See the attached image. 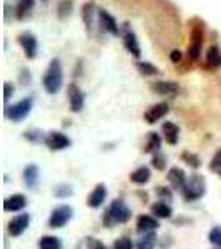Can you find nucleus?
<instances>
[{
	"instance_id": "f257e3e1",
	"label": "nucleus",
	"mask_w": 221,
	"mask_h": 249,
	"mask_svg": "<svg viewBox=\"0 0 221 249\" xmlns=\"http://www.w3.org/2000/svg\"><path fill=\"white\" fill-rule=\"evenodd\" d=\"M131 219V210L123 199H113L107 211L103 213V226L105 228H115L116 224H125Z\"/></svg>"
},
{
	"instance_id": "f03ea898",
	"label": "nucleus",
	"mask_w": 221,
	"mask_h": 249,
	"mask_svg": "<svg viewBox=\"0 0 221 249\" xmlns=\"http://www.w3.org/2000/svg\"><path fill=\"white\" fill-rule=\"evenodd\" d=\"M42 85L48 95H57L63 87V68L60 58H52L42 78Z\"/></svg>"
},
{
	"instance_id": "7ed1b4c3",
	"label": "nucleus",
	"mask_w": 221,
	"mask_h": 249,
	"mask_svg": "<svg viewBox=\"0 0 221 249\" xmlns=\"http://www.w3.org/2000/svg\"><path fill=\"white\" fill-rule=\"evenodd\" d=\"M182 195L184 198V201L193 203L202 199L206 195V181H204V176L202 175H191L186 178L182 190Z\"/></svg>"
},
{
	"instance_id": "20e7f679",
	"label": "nucleus",
	"mask_w": 221,
	"mask_h": 249,
	"mask_svg": "<svg viewBox=\"0 0 221 249\" xmlns=\"http://www.w3.org/2000/svg\"><path fill=\"white\" fill-rule=\"evenodd\" d=\"M32 108H34V98L27 96V98H22L20 102L14 103V105H5L3 115H5V118L10 120V122L20 123L30 115Z\"/></svg>"
},
{
	"instance_id": "39448f33",
	"label": "nucleus",
	"mask_w": 221,
	"mask_h": 249,
	"mask_svg": "<svg viewBox=\"0 0 221 249\" xmlns=\"http://www.w3.org/2000/svg\"><path fill=\"white\" fill-rule=\"evenodd\" d=\"M74 218V208L70 204H58L55 206L50 213V218H48V228L52 230H60L65 224L70 223V219Z\"/></svg>"
},
{
	"instance_id": "423d86ee",
	"label": "nucleus",
	"mask_w": 221,
	"mask_h": 249,
	"mask_svg": "<svg viewBox=\"0 0 221 249\" xmlns=\"http://www.w3.org/2000/svg\"><path fill=\"white\" fill-rule=\"evenodd\" d=\"M203 40H204L203 27L195 25V27H193V30H191L190 48H188V57H190L191 62H198V60H200L202 48H203Z\"/></svg>"
},
{
	"instance_id": "0eeeda50",
	"label": "nucleus",
	"mask_w": 221,
	"mask_h": 249,
	"mask_svg": "<svg viewBox=\"0 0 221 249\" xmlns=\"http://www.w3.org/2000/svg\"><path fill=\"white\" fill-rule=\"evenodd\" d=\"M30 226V214L29 213H22V214H17L14 216L9 224H7V232L12 236V238H18L22 236L23 232L29 230Z\"/></svg>"
},
{
	"instance_id": "6e6552de",
	"label": "nucleus",
	"mask_w": 221,
	"mask_h": 249,
	"mask_svg": "<svg viewBox=\"0 0 221 249\" xmlns=\"http://www.w3.org/2000/svg\"><path fill=\"white\" fill-rule=\"evenodd\" d=\"M17 42H18V45L22 47V50H23V53H25L27 58L34 60L35 57H37L38 40L34 34H30V32H22V34L17 37Z\"/></svg>"
},
{
	"instance_id": "1a4fd4ad",
	"label": "nucleus",
	"mask_w": 221,
	"mask_h": 249,
	"mask_svg": "<svg viewBox=\"0 0 221 249\" xmlns=\"http://www.w3.org/2000/svg\"><path fill=\"white\" fill-rule=\"evenodd\" d=\"M67 96L72 113H80L83 110V107H85V95L80 90V87L75 85V83H70L67 87Z\"/></svg>"
},
{
	"instance_id": "9d476101",
	"label": "nucleus",
	"mask_w": 221,
	"mask_h": 249,
	"mask_svg": "<svg viewBox=\"0 0 221 249\" xmlns=\"http://www.w3.org/2000/svg\"><path fill=\"white\" fill-rule=\"evenodd\" d=\"M43 143H45V146L50 151H62L65 148L72 146V140L65 133H62V131H50V133H47V138Z\"/></svg>"
},
{
	"instance_id": "9b49d317",
	"label": "nucleus",
	"mask_w": 221,
	"mask_h": 249,
	"mask_svg": "<svg viewBox=\"0 0 221 249\" xmlns=\"http://www.w3.org/2000/svg\"><path fill=\"white\" fill-rule=\"evenodd\" d=\"M122 37H123V43H125V48L130 52V55H133L135 58L142 57V47H140L135 32L130 30V23L128 22L123 23L122 27Z\"/></svg>"
},
{
	"instance_id": "f8f14e48",
	"label": "nucleus",
	"mask_w": 221,
	"mask_h": 249,
	"mask_svg": "<svg viewBox=\"0 0 221 249\" xmlns=\"http://www.w3.org/2000/svg\"><path fill=\"white\" fill-rule=\"evenodd\" d=\"M98 20H100V27H102L103 32L113 35V37H118V35H122V27L116 23V20L113 18V15H111L108 10L98 9Z\"/></svg>"
},
{
	"instance_id": "ddd939ff",
	"label": "nucleus",
	"mask_w": 221,
	"mask_h": 249,
	"mask_svg": "<svg viewBox=\"0 0 221 249\" xmlns=\"http://www.w3.org/2000/svg\"><path fill=\"white\" fill-rule=\"evenodd\" d=\"M168 111H170V107H168L166 102H160V103H155L153 107H150L147 111H145L143 118L145 122L148 124H155L156 122H160L162 118L168 115Z\"/></svg>"
},
{
	"instance_id": "4468645a",
	"label": "nucleus",
	"mask_w": 221,
	"mask_h": 249,
	"mask_svg": "<svg viewBox=\"0 0 221 249\" xmlns=\"http://www.w3.org/2000/svg\"><path fill=\"white\" fill-rule=\"evenodd\" d=\"M151 90L156 95H163V96H178L180 93V85L176 82H168V80H156L151 83Z\"/></svg>"
},
{
	"instance_id": "2eb2a0df",
	"label": "nucleus",
	"mask_w": 221,
	"mask_h": 249,
	"mask_svg": "<svg viewBox=\"0 0 221 249\" xmlns=\"http://www.w3.org/2000/svg\"><path fill=\"white\" fill-rule=\"evenodd\" d=\"M107 195H108V190H107L105 184H103V183L96 184V186L93 188V191H92L90 195L87 196V206L92 208V210H96V208H100L103 203H105Z\"/></svg>"
},
{
	"instance_id": "dca6fc26",
	"label": "nucleus",
	"mask_w": 221,
	"mask_h": 249,
	"mask_svg": "<svg viewBox=\"0 0 221 249\" xmlns=\"http://www.w3.org/2000/svg\"><path fill=\"white\" fill-rule=\"evenodd\" d=\"M160 228V219L155 218L153 214H140L136 219V231L140 234H147V232H153Z\"/></svg>"
},
{
	"instance_id": "f3484780",
	"label": "nucleus",
	"mask_w": 221,
	"mask_h": 249,
	"mask_svg": "<svg viewBox=\"0 0 221 249\" xmlns=\"http://www.w3.org/2000/svg\"><path fill=\"white\" fill-rule=\"evenodd\" d=\"M25 208H27V198L23 195H20V193L3 199V211L7 213H18L23 211Z\"/></svg>"
},
{
	"instance_id": "a211bd4d",
	"label": "nucleus",
	"mask_w": 221,
	"mask_h": 249,
	"mask_svg": "<svg viewBox=\"0 0 221 249\" xmlns=\"http://www.w3.org/2000/svg\"><path fill=\"white\" fill-rule=\"evenodd\" d=\"M22 178H23V183L29 190H35L38 184V178H40V170L37 164H27L23 168V173H22Z\"/></svg>"
},
{
	"instance_id": "6ab92c4d",
	"label": "nucleus",
	"mask_w": 221,
	"mask_h": 249,
	"mask_svg": "<svg viewBox=\"0 0 221 249\" xmlns=\"http://www.w3.org/2000/svg\"><path fill=\"white\" fill-rule=\"evenodd\" d=\"M162 133H163L165 142L173 146L180 140V126L173 122H165L162 124Z\"/></svg>"
},
{
	"instance_id": "aec40b11",
	"label": "nucleus",
	"mask_w": 221,
	"mask_h": 249,
	"mask_svg": "<svg viewBox=\"0 0 221 249\" xmlns=\"http://www.w3.org/2000/svg\"><path fill=\"white\" fill-rule=\"evenodd\" d=\"M96 15H98V9H96V5L93 2H88L82 7V20H83V23H85L88 32L93 30Z\"/></svg>"
},
{
	"instance_id": "412c9836",
	"label": "nucleus",
	"mask_w": 221,
	"mask_h": 249,
	"mask_svg": "<svg viewBox=\"0 0 221 249\" xmlns=\"http://www.w3.org/2000/svg\"><path fill=\"white\" fill-rule=\"evenodd\" d=\"M166 181L175 188V190H182L184 181H186V173L178 166H173L166 173Z\"/></svg>"
},
{
	"instance_id": "4be33fe9",
	"label": "nucleus",
	"mask_w": 221,
	"mask_h": 249,
	"mask_svg": "<svg viewBox=\"0 0 221 249\" xmlns=\"http://www.w3.org/2000/svg\"><path fill=\"white\" fill-rule=\"evenodd\" d=\"M150 213L158 219H168L173 214V210H171V206L166 201H156L150 206Z\"/></svg>"
},
{
	"instance_id": "5701e85b",
	"label": "nucleus",
	"mask_w": 221,
	"mask_h": 249,
	"mask_svg": "<svg viewBox=\"0 0 221 249\" xmlns=\"http://www.w3.org/2000/svg\"><path fill=\"white\" fill-rule=\"evenodd\" d=\"M160 150H162V136H160V133H156V131H150L147 136V143H145L143 151L145 153L155 155Z\"/></svg>"
},
{
	"instance_id": "b1692460",
	"label": "nucleus",
	"mask_w": 221,
	"mask_h": 249,
	"mask_svg": "<svg viewBox=\"0 0 221 249\" xmlns=\"http://www.w3.org/2000/svg\"><path fill=\"white\" fill-rule=\"evenodd\" d=\"M128 178L135 184H147L151 179V170L148 166H140L135 171H131Z\"/></svg>"
},
{
	"instance_id": "393cba45",
	"label": "nucleus",
	"mask_w": 221,
	"mask_h": 249,
	"mask_svg": "<svg viewBox=\"0 0 221 249\" xmlns=\"http://www.w3.org/2000/svg\"><path fill=\"white\" fill-rule=\"evenodd\" d=\"M206 67L218 70L221 68V50L218 45H211L206 52Z\"/></svg>"
},
{
	"instance_id": "a878e982",
	"label": "nucleus",
	"mask_w": 221,
	"mask_h": 249,
	"mask_svg": "<svg viewBox=\"0 0 221 249\" xmlns=\"http://www.w3.org/2000/svg\"><path fill=\"white\" fill-rule=\"evenodd\" d=\"M35 7V0H18L17 7H15V18L25 20L30 15V12Z\"/></svg>"
},
{
	"instance_id": "bb28decb",
	"label": "nucleus",
	"mask_w": 221,
	"mask_h": 249,
	"mask_svg": "<svg viewBox=\"0 0 221 249\" xmlns=\"http://www.w3.org/2000/svg\"><path fill=\"white\" fill-rule=\"evenodd\" d=\"M38 248L40 249H62V241H60V238H57V236L45 234L40 238Z\"/></svg>"
},
{
	"instance_id": "cd10ccee",
	"label": "nucleus",
	"mask_w": 221,
	"mask_h": 249,
	"mask_svg": "<svg viewBox=\"0 0 221 249\" xmlns=\"http://www.w3.org/2000/svg\"><path fill=\"white\" fill-rule=\"evenodd\" d=\"M156 241H158V236H156L155 231L147 232V234H143L138 243H136V249H155Z\"/></svg>"
},
{
	"instance_id": "c85d7f7f",
	"label": "nucleus",
	"mask_w": 221,
	"mask_h": 249,
	"mask_svg": "<svg viewBox=\"0 0 221 249\" xmlns=\"http://www.w3.org/2000/svg\"><path fill=\"white\" fill-rule=\"evenodd\" d=\"M182 161L186 163L191 170H198V168L202 166V160H200V156L196 153H191V151H183V153H182Z\"/></svg>"
},
{
	"instance_id": "c756f323",
	"label": "nucleus",
	"mask_w": 221,
	"mask_h": 249,
	"mask_svg": "<svg viewBox=\"0 0 221 249\" xmlns=\"http://www.w3.org/2000/svg\"><path fill=\"white\" fill-rule=\"evenodd\" d=\"M72 10H74V0H60L58 7H57V14L60 20H65L67 17H70Z\"/></svg>"
},
{
	"instance_id": "7c9ffc66",
	"label": "nucleus",
	"mask_w": 221,
	"mask_h": 249,
	"mask_svg": "<svg viewBox=\"0 0 221 249\" xmlns=\"http://www.w3.org/2000/svg\"><path fill=\"white\" fill-rule=\"evenodd\" d=\"M136 68H138V71L143 77H156L158 75V68L150 62H138L136 63Z\"/></svg>"
},
{
	"instance_id": "2f4dec72",
	"label": "nucleus",
	"mask_w": 221,
	"mask_h": 249,
	"mask_svg": "<svg viewBox=\"0 0 221 249\" xmlns=\"http://www.w3.org/2000/svg\"><path fill=\"white\" fill-rule=\"evenodd\" d=\"M54 196L58 199H65V198H70V196H74V188L70 186V184H57L54 190Z\"/></svg>"
},
{
	"instance_id": "473e14b6",
	"label": "nucleus",
	"mask_w": 221,
	"mask_h": 249,
	"mask_svg": "<svg viewBox=\"0 0 221 249\" xmlns=\"http://www.w3.org/2000/svg\"><path fill=\"white\" fill-rule=\"evenodd\" d=\"M23 138L27 140V142H30V143H42V142H45V138H47V135H43V131H40V130H27V131H23Z\"/></svg>"
},
{
	"instance_id": "72a5a7b5",
	"label": "nucleus",
	"mask_w": 221,
	"mask_h": 249,
	"mask_svg": "<svg viewBox=\"0 0 221 249\" xmlns=\"http://www.w3.org/2000/svg\"><path fill=\"white\" fill-rule=\"evenodd\" d=\"M208 241H210L215 248H221V226L220 224H216V226H213L210 230V232H208Z\"/></svg>"
},
{
	"instance_id": "f704fd0d",
	"label": "nucleus",
	"mask_w": 221,
	"mask_h": 249,
	"mask_svg": "<svg viewBox=\"0 0 221 249\" xmlns=\"http://www.w3.org/2000/svg\"><path fill=\"white\" fill-rule=\"evenodd\" d=\"M208 168H210L211 173H215L216 176H220L221 178V150L216 151L215 155H213L210 164H208Z\"/></svg>"
},
{
	"instance_id": "c9c22d12",
	"label": "nucleus",
	"mask_w": 221,
	"mask_h": 249,
	"mask_svg": "<svg viewBox=\"0 0 221 249\" xmlns=\"http://www.w3.org/2000/svg\"><path fill=\"white\" fill-rule=\"evenodd\" d=\"M151 166L158 171H163L165 168H166V158H165V155L162 151H158V153L153 155V158H151Z\"/></svg>"
},
{
	"instance_id": "e433bc0d",
	"label": "nucleus",
	"mask_w": 221,
	"mask_h": 249,
	"mask_svg": "<svg viewBox=\"0 0 221 249\" xmlns=\"http://www.w3.org/2000/svg\"><path fill=\"white\" fill-rule=\"evenodd\" d=\"M155 193H156V196H158L160 201H171V198H173V193H171L170 188H166V186H156Z\"/></svg>"
},
{
	"instance_id": "4c0bfd02",
	"label": "nucleus",
	"mask_w": 221,
	"mask_h": 249,
	"mask_svg": "<svg viewBox=\"0 0 221 249\" xmlns=\"http://www.w3.org/2000/svg\"><path fill=\"white\" fill-rule=\"evenodd\" d=\"M82 249H107V248H105V244H103L102 241H98L95 238H85V239H83Z\"/></svg>"
},
{
	"instance_id": "58836bf2",
	"label": "nucleus",
	"mask_w": 221,
	"mask_h": 249,
	"mask_svg": "<svg viewBox=\"0 0 221 249\" xmlns=\"http://www.w3.org/2000/svg\"><path fill=\"white\" fill-rule=\"evenodd\" d=\"M111 249H133V241L128 238V236H122V238L115 241Z\"/></svg>"
},
{
	"instance_id": "ea45409f",
	"label": "nucleus",
	"mask_w": 221,
	"mask_h": 249,
	"mask_svg": "<svg viewBox=\"0 0 221 249\" xmlns=\"http://www.w3.org/2000/svg\"><path fill=\"white\" fill-rule=\"evenodd\" d=\"M30 83H32V73H30V70L23 68V70L20 71V85H22V87H29Z\"/></svg>"
},
{
	"instance_id": "a19ab883",
	"label": "nucleus",
	"mask_w": 221,
	"mask_h": 249,
	"mask_svg": "<svg viewBox=\"0 0 221 249\" xmlns=\"http://www.w3.org/2000/svg\"><path fill=\"white\" fill-rule=\"evenodd\" d=\"M14 91H15V87L12 85L10 82L3 83V102H5V105H7V102L10 100V96L14 95Z\"/></svg>"
},
{
	"instance_id": "79ce46f5",
	"label": "nucleus",
	"mask_w": 221,
	"mask_h": 249,
	"mask_svg": "<svg viewBox=\"0 0 221 249\" xmlns=\"http://www.w3.org/2000/svg\"><path fill=\"white\" fill-rule=\"evenodd\" d=\"M182 58H183V52L182 50H176V48H175V50L170 52V60L173 63H180V62H182Z\"/></svg>"
},
{
	"instance_id": "37998d69",
	"label": "nucleus",
	"mask_w": 221,
	"mask_h": 249,
	"mask_svg": "<svg viewBox=\"0 0 221 249\" xmlns=\"http://www.w3.org/2000/svg\"><path fill=\"white\" fill-rule=\"evenodd\" d=\"M216 249H221V248H216Z\"/></svg>"
}]
</instances>
